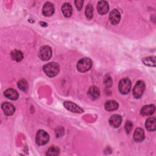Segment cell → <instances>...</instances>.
I'll list each match as a JSON object with an SVG mask.
<instances>
[{
	"label": "cell",
	"mask_w": 156,
	"mask_h": 156,
	"mask_svg": "<svg viewBox=\"0 0 156 156\" xmlns=\"http://www.w3.org/2000/svg\"><path fill=\"white\" fill-rule=\"evenodd\" d=\"M88 95L92 100H96L98 99L100 96L99 89L95 86L91 87L88 91Z\"/></svg>",
	"instance_id": "5bb4252c"
},
{
	"label": "cell",
	"mask_w": 156,
	"mask_h": 156,
	"mask_svg": "<svg viewBox=\"0 0 156 156\" xmlns=\"http://www.w3.org/2000/svg\"><path fill=\"white\" fill-rule=\"evenodd\" d=\"M62 12L65 17H69L73 13V9L70 4L65 3L62 7Z\"/></svg>",
	"instance_id": "d6986e66"
},
{
	"label": "cell",
	"mask_w": 156,
	"mask_h": 156,
	"mask_svg": "<svg viewBox=\"0 0 156 156\" xmlns=\"http://www.w3.org/2000/svg\"><path fill=\"white\" fill-rule=\"evenodd\" d=\"M63 105L68 110L71 112L76 113H81L83 112V110L82 108H80L79 106H78L77 105L72 102L65 101L63 103Z\"/></svg>",
	"instance_id": "52a82bcc"
},
{
	"label": "cell",
	"mask_w": 156,
	"mask_h": 156,
	"mask_svg": "<svg viewBox=\"0 0 156 156\" xmlns=\"http://www.w3.org/2000/svg\"><path fill=\"white\" fill-rule=\"evenodd\" d=\"M142 61L143 63L147 66H155V57L154 56L143 58Z\"/></svg>",
	"instance_id": "44dd1931"
},
{
	"label": "cell",
	"mask_w": 156,
	"mask_h": 156,
	"mask_svg": "<svg viewBox=\"0 0 156 156\" xmlns=\"http://www.w3.org/2000/svg\"><path fill=\"white\" fill-rule=\"evenodd\" d=\"M145 126L147 130L154 131L156 129V120L155 117H150L147 118L145 122Z\"/></svg>",
	"instance_id": "9a60e30c"
},
{
	"label": "cell",
	"mask_w": 156,
	"mask_h": 156,
	"mask_svg": "<svg viewBox=\"0 0 156 156\" xmlns=\"http://www.w3.org/2000/svg\"><path fill=\"white\" fill-rule=\"evenodd\" d=\"M133 138L135 141H142L144 139V132L143 130L141 128L136 129L133 133Z\"/></svg>",
	"instance_id": "ac0fdd59"
},
{
	"label": "cell",
	"mask_w": 156,
	"mask_h": 156,
	"mask_svg": "<svg viewBox=\"0 0 156 156\" xmlns=\"http://www.w3.org/2000/svg\"><path fill=\"white\" fill-rule=\"evenodd\" d=\"M4 94L6 98H7L11 100H16L18 98V92L12 88H9V89L6 90L4 91Z\"/></svg>",
	"instance_id": "e0dca14e"
},
{
	"label": "cell",
	"mask_w": 156,
	"mask_h": 156,
	"mask_svg": "<svg viewBox=\"0 0 156 156\" xmlns=\"http://www.w3.org/2000/svg\"><path fill=\"white\" fill-rule=\"evenodd\" d=\"M11 57L13 60L20 62L23 58V54L19 50H14L11 53Z\"/></svg>",
	"instance_id": "ffe728a7"
},
{
	"label": "cell",
	"mask_w": 156,
	"mask_h": 156,
	"mask_svg": "<svg viewBox=\"0 0 156 156\" xmlns=\"http://www.w3.org/2000/svg\"><path fill=\"white\" fill-rule=\"evenodd\" d=\"M109 124L113 128H118L121 124L122 117L119 115L115 114L112 115L108 120Z\"/></svg>",
	"instance_id": "ba28073f"
},
{
	"label": "cell",
	"mask_w": 156,
	"mask_h": 156,
	"mask_svg": "<svg viewBox=\"0 0 156 156\" xmlns=\"http://www.w3.org/2000/svg\"><path fill=\"white\" fill-rule=\"evenodd\" d=\"M1 107L6 115H12L15 111V107L9 102H4L2 104Z\"/></svg>",
	"instance_id": "4fadbf2b"
},
{
	"label": "cell",
	"mask_w": 156,
	"mask_h": 156,
	"mask_svg": "<svg viewBox=\"0 0 156 156\" xmlns=\"http://www.w3.org/2000/svg\"><path fill=\"white\" fill-rule=\"evenodd\" d=\"M83 3V1H80V0H77V1H74V4L76 5V7H77V9L79 10H80L82 9Z\"/></svg>",
	"instance_id": "484cf974"
},
{
	"label": "cell",
	"mask_w": 156,
	"mask_h": 156,
	"mask_svg": "<svg viewBox=\"0 0 156 156\" xmlns=\"http://www.w3.org/2000/svg\"><path fill=\"white\" fill-rule=\"evenodd\" d=\"M43 14L46 16H50L54 13V7L53 4L49 2H46L43 7Z\"/></svg>",
	"instance_id": "30bf717a"
},
{
	"label": "cell",
	"mask_w": 156,
	"mask_h": 156,
	"mask_svg": "<svg viewBox=\"0 0 156 156\" xmlns=\"http://www.w3.org/2000/svg\"><path fill=\"white\" fill-rule=\"evenodd\" d=\"M121 19V15L119 12L116 10V9H114L113 10L109 15V20L111 23V24L115 25L117 24Z\"/></svg>",
	"instance_id": "9c48e42d"
},
{
	"label": "cell",
	"mask_w": 156,
	"mask_h": 156,
	"mask_svg": "<svg viewBox=\"0 0 156 156\" xmlns=\"http://www.w3.org/2000/svg\"><path fill=\"white\" fill-rule=\"evenodd\" d=\"M145 90V83L142 80H138L133 89V95L135 98H140Z\"/></svg>",
	"instance_id": "8992f818"
},
{
	"label": "cell",
	"mask_w": 156,
	"mask_h": 156,
	"mask_svg": "<svg viewBox=\"0 0 156 156\" xmlns=\"http://www.w3.org/2000/svg\"><path fill=\"white\" fill-rule=\"evenodd\" d=\"M155 112V106L153 104L143 106L140 110V114L143 116H149Z\"/></svg>",
	"instance_id": "7c38bea8"
},
{
	"label": "cell",
	"mask_w": 156,
	"mask_h": 156,
	"mask_svg": "<svg viewBox=\"0 0 156 156\" xmlns=\"http://www.w3.org/2000/svg\"><path fill=\"white\" fill-rule=\"evenodd\" d=\"M60 154V149L58 147L52 146L49 148L46 152L47 155H58Z\"/></svg>",
	"instance_id": "603a6c76"
},
{
	"label": "cell",
	"mask_w": 156,
	"mask_h": 156,
	"mask_svg": "<svg viewBox=\"0 0 156 156\" xmlns=\"http://www.w3.org/2000/svg\"><path fill=\"white\" fill-rule=\"evenodd\" d=\"M92 64V61L90 58H83L77 62V68L80 72H86L91 68Z\"/></svg>",
	"instance_id": "7a4b0ae2"
},
{
	"label": "cell",
	"mask_w": 156,
	"mask_h": 156,
	"mask_svg": "<svg viewBox=\"0 0 156 156\" xmlns=\"http://www.w3.org/2000/svg\"><path fill=\"white\" fill-rule=\"evenodd\" d=\"M105 108L107 111H114L118 108V104L116 101L108 100L105 103Z\"/></svg>",
	"instance_id": "2e32d148"
},
{
	"label": "cell",
	"mask_w": 156,
	"mask_h": 156,
	"mask_svg": "<svg viewBox=\"0 0 156 156\" xmlns=\"http://www.w3.org/2000/svg\"><path fill=\"white\" fill-rule=\"evenodd\" d=\"M49 140V134L43 130H40L37 132L36 135L35 141L36 143L39 146L46 144Z\"/></svg>",
	"instance_id": "3957f363"
},
{
	"label": "cell",
	"mask_w": 156,
	"mask_h": 156,
	"mask_svg": "<svg viewBox=\"0 0 156 156\" xmlns=\"http://www.w3.org/2000/svg\"><path fill=\"white\" fill-rule=\"evenodd\" d=\"M38 56L41 60L47 61L52 56V49L49 46H43L40 49Z\"/></svg>",
	"instance_id": "277c9868"
},
{
	"label": "cell",
	"mask_w": 156,
	"mask_h": 156,
	"mask_svg": "<svg viewBox=\"0 0 156 156\" xmlns=\"http://www.w3.org/2000/svg\"><path fill=\"white\" fill-rule=\"evenodd\" d=\"M18 88L23 91H26L27 88H28V84H27V82L24 80V79H21L18 82Z\"/></svg>",
	"instance_id": "cb8c5ba5"
},
{
	"label": "cell",
	"mask_w": 156,
	"mask_h": 156,
	"mask_svg": "<svg viewBox=\"0 0 156 156\" xmlns=\"http://www.w3.org/2000/svg\"><path fill=\"white\" fill-rule=\"evenodd\" d=\"M60 66L56 62H50L43 66V71L49 77H54L59 72Z\"/></svg>",
	"instance_id": "6da1fadb"
},
{
	"label": "cell",
	"mask_w": 156,
	"mask_h": 156,
	"mask_svg": "<svg viewBox=\"0 0 156 156\" xmlns=\"http://www.w3.org/2000/svg\"><path fill=\"white\" fill-rule=\"evenodd\" d=\"M97 9L99 14L104 15L107 13L108 11L109 7L107 2L105 1H100L98 3Z\"/></svg>",
	"instance_id": "8fae6325"
},
{
	"label": "cell",
	"mask_w": 156,
	"mask_h": 156,
	"mask_svg": "<svg viewBox=\"0 0 156 156\" xmlns=\"http://www.w3.org/2000/svg\"><path fill=\"white\" fill-rule=\"evenodd\" d=\"M118 88L121 93L124 94H127L130 91L131 88L130 80L126 77L122 79L119 82Z\"/></svg>",
	"instance_id": "5b68a950"
},
{
	"label": "cell",
	"mask_w": 156,
	"mask_h": 156,
	"mask_svg": "<svg viewBox=\"0 0 156 156\" xmlns=\"http://www.w3.org/2000/svg\"><path fill=\"white\" fill-rule=\"evenodd\" d=\"M132 129V123L131 121H127L125 124V130H126V132L129 133H130V132L131 131Z\"/></svg>",
	"instance_id": "d4e9b609"
},
{
	"label": "cell",
	"mask_w": 156,
	"mask_h": 156,
	"mask_svg": "<svg viewBox=\"0 0 156 156\" xmlns=\"http://www.w3.org/2000/svg\"><path fill=\"white\" fill-rule=\"evenodd\" d=\"M85 16L88 20H91L93 15V7L91 4H88L85 9Z\"/></svg>",
	"instance_id": "7402d4cb"
}]
</instances>
